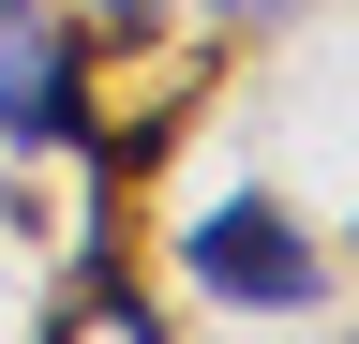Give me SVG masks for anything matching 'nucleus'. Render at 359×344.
I'll return each instance as SVG.
<instances>
[{"instance_id": "f257e3e1", "label": "nucleus", "mask_w": 359, "mask_h": 344, "mask_svg": "<svg viewBox=\"0 0 359 344\" xmlns=\"http://www.w3.org/2000/svg\"><path fill=\"white\" fill-rule=\"evenodd\" d=\"M180 270L210 299H240V315H314V299H330V254H314L269 195H210L195 225H180Z\"/></svg>"}, {"instance_id": "f03ea898", "label": "nucleus", "mask_w": 359, "mask_h": 344, "mask_svg": "<svg viewBox=\"0 0 359 344\" xmlns=\"http://www.w3.org/2000/svg\"><path fill=\"white\" fill-rule=\"evenodd\" d=\"M0 150H90L105 165V90L45 0H0Z\"/></svg>"}, {"instance_id": "7ed1b4c3", "label": "nucleus", "mask_w": 359, "mask_h": 344, "mask_svg": "<svg viewBox=\"0 0 359 344\" xmlns=\"http://www.w3.org/2000/svg\"><path fill=\"white\" fill-rule=\"evenodd\" d=\"M60 329H105V344H150V329H165V299H150V284H75V299H60Z\"/></svg>"}, {"instance_id": "20e7f679", "label": "nucleus", "mask_w": 359, "mask_h": 344, "mask_svg": "<svg viewBox=\"0 0 359 344\" xmlns=\"http://www.w3.org/2000/svg\"><path fill=\"white\" fill-rule=\"evenodd\" d=\"M210 15H224V30H269V15H299V0H210Z\"/></svg>"}, {"instance_id": "39448f33", "label": "nucleus", "mask_w": 359, "mask_h": 344, "mask_svg": "<svg viewBox=\"0 0 359 344\" xmlns=\"http://www.w3.org/2000/svg\"><path fill=\"white\" fill-rule=\"evenodd\" d=\"M90 15H105V30H135V15H150V0H90Z\"/></svg>"}]
</instances>
